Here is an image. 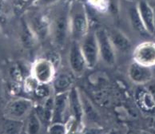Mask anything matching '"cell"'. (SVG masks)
Listing matches in <instances>:
<instances>
[{
	"instance_id": "6",
	"label": "cell",
	"mask_w": 155,
	"mask_h": 134,
	"mask_svg": "<svg viewBox=\"0 0 155 134\" xmlns=\"http://www.w3.org/2000/svg\"><path fill=\"white\" fill-rule=\"evenodd\" d=\"M55 66L46 57H40L32 66L31 76L41 84H51L55 76Z\"/></svg>"
},
{
	"instance_id": "10",
	"label": "cell",
	"mask_w": 155,
	"mask_h": 134,
	"mask_svg": "<svg viewBox=\"0 0 155 134\" xmlns=\"http://www.w3.org/2000/svg\"><path fill=\"white\" fill-rule=\"evenodd\" d=\"M127 74L129 79L137 86H146L153 79L151 67L141 65L134 61L129 66Z\"/></svg>"
},
{
	"instance_id": "21",
	"label": "cell",
	"mask_w": 155,
	"mask_h": 134,
	"mask_svg": "<svg viewBox=\"0 0 155 134\" xmlns=\"http://www.w3.org/2000/svg\"><path fill=\"white\" fill-rule=\"evenodd\" d=\"M68 132L67 125L64 122H51L47 128V132L49 133L63 134Z\"/></svg>"
},
{
	"instance_id": "15",
	"label": "cell",
	"mask_w": 155,
	"mask_h": 134,
	"mask_svg": "<svg viewBox=\"0 0 155 134\" xmlns=\"http://www.w3.org/2000/svg\"><path fill=\"white\" fill-rule=\"evenodd\" d=\"M74 78L71 74L67 72H61L55 74L51 82L52 90L54 94L68 92L73 86Z\"/></svg>"
},
{
	"instance_id": "5",
	"label": "cell",
	"mask_w": 155,
	"mask_h": 134,
	"mask_svg": "<svg viewBox=\"0 0 155 134\" xmlns=\"http://www.w3.org/2000/svg\"><path fill=\"white\" fill-rule=\"evenodd\" d=\"M79 43L87 62V68H94L99 60V51L94 31H89Z\"/></svg>"
},
{
	"instance_id": "23",
	"label": "cell",
	"mask_w": 155,
	"mask_h": 134,
	"mask_svg": "<svg viewBox=\"0 0 155 134\" xmlns=\"http://www.w3.org/2000/svg\"><path fill=\"white\" fill-rule=\"evenodd\" d=\"M45 57H46L47 59H48L50 62H52L54 66H55V68H56V66L59 65V62H60L59 54H58L55 53V52H49V53L47 54V56H46Z\"/></svg>"
},
{
	"instance_id": "25",
	"label": "cell",
	"mask_w": 155,
	"mask_h": 134,
	"mask_svg": "<svg viewBox=\"0 0 155 134\" xmlns=\"http://www.w3.org/2000/svg\"><path fill=\"white\" fill-rule=\"evenodd\" d=\"M1 102H2V96L0 94V105H1Z\"/></svg>"
},
{
	"instance_id": "12",
	"label": "cell",
	"mask_w": 155,
	"mask_h": 134,
	"mask_svg": "<svg viewBox=\"0 0 155 134\" xmlns=\"http://www.w3.org/2000/svg\"><path fill=\"white\" fill-rule=\"evenodd\" d=\"M108 34L116 51H118L122 54H127L132 51L133 44L130 39L120 30L112 29L108 31Z\"/></svg>"
},
{
	"instance_id": "27",
	"label": "cell",
	"mask_w": 155,
	"mask_h": 134,
	"mask_svg": "<svg viewBox=\"0 0 155 134\" xmlns=\"http://www.w3.org/2000/svg\"><path fill=\"white\" fill-rule=\"evenodd\" d=\"M152 95H153V99H154V101H155V93H152Z\"/></svg>"
},
{
	"instance_id": "1",
	"label": "cell",
	"mask_w": 155,
	"mask_h": 134,
	"mask_svg": "<svg viewBox=\"0 0 155 134\" xmlns=\"http://www.w3.org/2000/svg\"><path fill=\"white\" fill-rule=\"evenodd\" d=\"M70 34L72 40L80 42L89 31V19L83 2L74 1L69 9Z\"/></svg>"
},
{
	"instance_id": "7",
	"label": "cell",
	"mask_w": 155,
	"mask_h": 134,
	"mask_svg": "<svg viewBox=\"0 0 155 134\" xmlns=\"http://www.w3.org/2000/svg\"><path fill=\"white\" fill-rule=\"evenodd\" d=\"M68 64L71 72L75 76H81L88 69L80 43L78 41L72 40L68 52Z\"/></svg>"
},
{
	"instance_id": "18",
	"label": "cell",
	"mask_w": 155,
	"mask_h": 134,
	"mask_svg": "<svg viewBox=\"0 0 155 134\" xmlns=\"http://www.w3.org/2000/svg\"><path fill=\"white\" fill-rule=\"evenodd\" d=\"M24 129L26 130L25 132L29 134L38 133L42 129V121L34 110L27 116V122L24 124Z\"/></svg>"
},
{
	"instance_id": "14",
	"label": "cell",
	"mask_w": 155,
	"mask_h": 134,
	"mask_svg": "<svg viewBox=\"0 0 155 134\" xmlns=\"http://www.w3.org/2000/svg\"><path fill=\"white\" fill-rule=\"evenodd\" d=\"M135 101L137 106L146 113L155 111V101L153 95L144 86H139L135 93Z\"/></svg>"
},
{
	"instance_id": "20",
	"label": "cell",
	"mask_w": 155,
	"mask_h": 134,
	"mask_svg": "<svg viewBox=\"0 0 155 134\" xmlns=\"http://www.w3.org/2000/svg\"><path fill=\"white\" fill-rule=\"evenodd\" d=\"M8 122L4 125V132L7 133H18L21 132L22 129L24 128V123L22 121L9 120L7 119Z\"/></svg>"
},
{
	"instance_id": "8",
	"label": "cell",
	"mask_w": 155,
	"mask_h": 134,
	"mask_svg": "<svg viewBox=\"0 0 155 134\" xmlns=\"http://www.w3.org/2000/svg\"><path fill=\"white\" fill-rule=\"evenodd\" d=\"M133 61L148 67L155 66V42L145 41L137 45L133 51Z\"/></svg>"
},
{
	"instance_id": "3",
	"label": "cell",
	"mask_w": 155,
	"mask_h": 134,
	"mask_svg": "<svg viewBox=\"0 0 155 134\" xmlns=\"http://www.w3.org/2000/svg\"><path fill=\"white\" fill-rule=\"evenodd\" d=\"M34 110V102L25 97H16L7 102L3 110L5 118L22 121Z\"/></svg>"
},
{
	"instance_id": "4",
	"label": "cell",
	"mask_w": 155,
	"mask_h": 134,
	"mask_svg": "<svg viewBox=\"0 0 155 134\" xmlns=\"http://www.w3.org/2000/svg\"><path fill=\"white\" fill-rule=\"evenodd\" d=\"M97 38L99 58L109 66L116 62V51L109 37L108 31L104 28H98L94 31Z\"/></svg>"
},
{
	"instance_id": "28",
	"label": "cell",
	"mask_w": 155,
	"mask_h": 134,
	"mask_svg": "<svg viewBox=\"0 0 155 134\" xmlns=\"http://www.w3.org/2000/svg\"><path fill=\"white\" fill-rule=\"evenodd\" d=\"M0 32H1V29H0Z\"/></svg>"
},
{
	"instance_id": "19",
	"label": "cell",
	"mask_w": 155,
	"mask_h": 134,
	"mask_svg": "<svg viewBox=\"0 0 155 134\" xmlns=\"http://www.w3.org/2000/svg\"><path fill=\"white\" fill-rule=\"evenodd\" d=\"M21 38H22V43L26 47H31L32 46H34L35 40L37 38L27 22L23 25L22 28Z\"/></svg>"
},
{
	"instance_id": "26",
	"label": "cell",
	"mask_w": 155,
	"mask_h": 134,
	"mask_svg": "<svg viewBox=\"0 0 155 134\" xmlns=\"http://www.w3.org/2000/svg\"><path fill=\"white\" fill-rule=\"evenodd\" d=\"M128 2H134V1H137V0H127Z\"/></svg>"
},
{
	"instance_id": "16",
	"label": "cell",
	"mask_w": 155,
	"mask_h": 134,
	"mask_svg": "<svg viewBox=\"0 0 155 134\" xmlns=\"http://www.w3.org/2000/svg\"><path fill=\"white\" fill-rule=\"evenodd\" d=\"M29 27L32 30L36 38L43 39L51 34V24L42 16L35 17L31 22L28 23Z\"/></svg>"
},
{
	"instance_id": "24",
	"label": "cell",
	"mask_w": 155,
	"mask_h": 134,
	"mask_svg": "<svg viewBox=\"0 0 155 134\" xmlns=\"http://www.w3.org/2000/svg\"><path fill=\"white\" fill-rule=\"evenodd\" d=\"M58 1L59 0H36V3L41 7H46V6L54 4Z\"/></svg>"
},
{
	"instance_id": "9",
	"label": "cell",
	"mask_w": 155,
	"mask_h": 134,
	"mask_svg": "<svg viewBox=\"0 0 155 134\" xmlns=\"http://www.w3.org/2000/svg\"><path fill=\"white\" fill-rule=\"evenodd\" d=\"M68 110L71 118L73 119L76 124L82 123L84 117L82 98L78 90L74 86H72L68 91Z\"/></svg>"
},
{
	"instance_id": "11",
	"label": "cell",
	"mask_w": 155,
	"mask_h": 134,
	"mask_svg": "<svg viewBox=\"0 0 155 134\" xmlns=\"http://www.w3.org/2000/svg\"><path fill=\"white\" fill-rule=\"evenodd\" d=\"M136 7L146 31L150 35L155 34V11L147 0H137Z\"/></svg>"
},
{
	"instance_id": "17",
	"label": "cell",
	"mask_w": 155,
	"mask_h": 134,
	"mask_svg": "<svg viewBox=\"0 0 155 134\" xmlns=\"http://www.w3.org/2000/svg\"><path fill=\"white\" fill-rule=\"evenodd\" d=\"M127 14H128L129 22H130V27H132L134 31H135L137 34H139L140 36H142V37L150 35V34L147 32L142 19L140 18L136 4L135 6H131L129 7Z\"/></svg>"
},
{
	"instance_id": "2",
	"label": "cell",
	"mask_w": 155,
	"mask_h": 134,
	"mask_svg": "<svg viewBox=\"0 0 155 134\" xmlns=\"http://www.w3.org/2000/svg\"><path fill=\"white\" fill-rule=\"evenodd\" d=\"M51 34L54 42L58 47H62L70 34L69 10H60L54 17L51 24Z\"/></svg>"
},
{
	"instance_id": "22",
	"label": "cell",
	"mask_w": 155,
	"mask_h": 134,
	"mask_svg": "<svg viewBox=\"0 0 155 134\" xmlns=\"http://www.w3.org/2000/svg\"><path fill=\"white\" fill-rule=\"evenodd\" d=\"M49 85L50 84L38 83L35 89L34 90V93L36 95V97H38V98L46 99L51 96V90Z\"/></svg>"
},
{
	"instance_id": "13",
	"label": "cell",
	"mask_w": 155,
	"mask_h": 134,
	"mask_svg": "<svg viewBox=\"0 0 155 134\" xmlns=\"http://www.w3.org/2000/svg\"><path fill=\"white\" fill-rule=\"evenodd\" d=\"M68 109V92L57 93L54 97V107L51 122H64Z\"/></svg>"
}]
</instances>
